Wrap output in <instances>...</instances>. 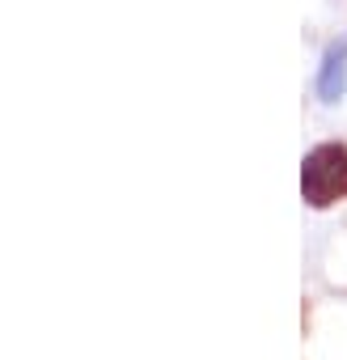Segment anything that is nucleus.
I'll return each mask as SVG.
<instances>
[{"mask_svg": "<svg viewBox=\"0 0 347 360\" xmlns=\"http://www.w3.org/2000/svg\"><path fill=\"white\" fill-rule=\"evenodd\" d=\"M301 195L313 208L347 200V148L343 144H317L301 161Z\"/></svg>", "mask_w": 347, "mask_h": 360, "instance_id": "1", "label": "nucleus"}, {"mask_svg": "<svg viewBox=\"0 0 347 360\" xmlns=\"http://www.w3.org/2000/svg\"><path fill=\"white\" fill-rule=\"evenodd\" d=\"M343 89H347V39L330 43L326 56H322V68H317V98H322L326 106L339 102Z\"/></svg>", "mask_w": 347, "mask_h": 360, "instance_id": "2", "label": "nucleus"}]
</instances>
